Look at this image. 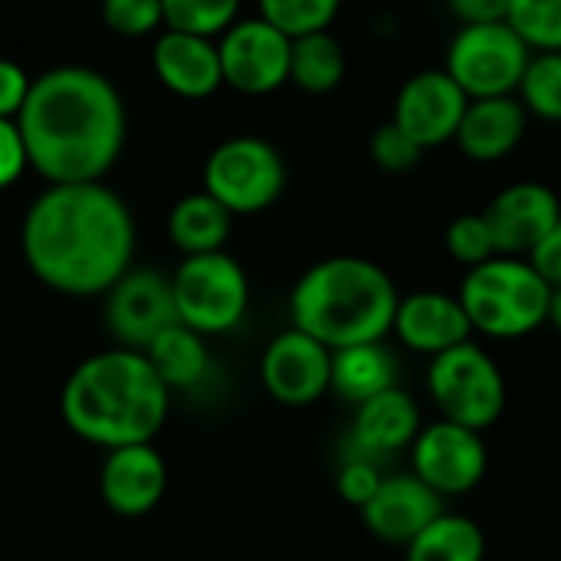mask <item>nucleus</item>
<instances>
[{
	"mask_svg": "<svg viewBox=\"0 0 561 561\" xmlns=\"http://www.w3.org/2000/svg\"><path fill=\"white\" fill-rule=\"evenodd\" d=\"M486 467L490 450L483 434L444 417L421 427L417 440L411 444V473L444 500L477 490L486 477Z\"/></svg>",
	"mask_w": 561,
	"mask_h": 561,
	"instance_id": "10",
	"label": "nucleus"
},
{
	"mask_svg": "<svg viewBox=\"0 0 561 561\" xmlns=\"http://www.w3.org/2000/svg\"><path fill=\"white\" fill-rule=\"evenodd\" d=\"M16 125L30 164L49 184H89L122 151L125 105L102 72L59 66L33 79Z\"/></svg>",
	"mask_w": 561,
	"mask_h": 561,
	"instance_id": "2",
	"label": "nucleus"
},
{
	"mask_svg": "<svg viewBox=\"0 0 561 561\" xmlns=\"http://www.w3.org/2000/svg\"><path fill=\"white\" fill-rule=\"evenodd\" d=\"M460 302L473 332L490 339H523L549 322L552 286L526 256H493L467 270Z\"/></svg>",
	"mask_w": 561,
	"mask_h": 561,
	"instance_id": "5",
	"label": "nucleus"
},
{
	"mask_svg": "<svg viewBox=\"0 0 561 561\" xmlns=\"http://www.w3.org/2000/svg\"><path fill=\"white\" fill-rule=\"evenodd\" d=\"M450 13L463 26L477 23H506L510 20V0H447Z\"/></svg>",
	"mask_w": 561,
	"mask_h": 561,
	"instance_id": "38",
	"label": "nucleus"
},
{
	"mask_svg": "<svg viewBox=\"0 0 561 561\" xmlns=\"http://www.w3.org/2000/svg\"><path fill=\"white\" fill-rule=\"evenodd\" d=\"M342 0H260V16L289 39L322 33L335 20Z\"/></svg>",
	"mask_w": 561,
	"mask_h": 561,
	"instance_id": "28",
	"label": "nucleus"
},
{
	"mask_svg": "<svg viewBox=\"0 0 561 561\" xmlns=\"http://www.w3.org/2000/svg\"><path fill=\"white\" fill-rule=\"evenodd\" d=\"M467 105L470 95L450 79L447 69H424L401 85L391 122L427 151L457 138Z\"/></svg>",
	"mask_w": 561,
	"mask_h": 561,
	"instance_id": "13",
	"label": "nucleus"
},
{
	"mask_svg": "<svg viewBox=\"0 0 561 561\" xmlns=\"http://www.w3.org/2000/svg\"><path fill=\"white\" fill-rule=\"evenodd\" d=\"M283 187L286 164L263 138H230L204 164V191L230 214H260L279 201Z\"/></svg>",
	"mask_w": 561,
	"mask_h": 561,
	"instance_id": "9",
	"label": "nucleus"
},
{
	"mask_svg": "<svg viewBox=\"0 0 561 561\" xmlns=\"http://www.w3.org/2000/svg\"><path fill=\"white\" fill-rule=\"evenodd\" d=\"M533 266H536V273L552 286V289H559L561 286V220L536 243V250L526 256Z\"/></svg>",
	"mask_w": 561,
	"mask_h": 561,
	"instance_id": "37",
	"label": "nucleus"
},
{
	"mask_svg": "<svg viewBox=\"0 0 561 561\" xmlns=\"http://www.w3.org/2000/svg\"><path fill=\"white\" fill-rule=\"evenodd\" d=\"M398 302V286L378 263L365 256H329L299 276L289 312L296 329L335 352L385 342L394 329Z\"/></svg>",
	"mask_w": 561,
	"mask_h": 561,
	"instance_id": "4",
	"label": "nucleus"
},
{
	"mask_svg": "<svg viewBox=\"0 0 561 561\" xmlns=\"http://www.w3.org/2000/svg\"><path fill=\"white\" fill-rule=\"evenodd\" d=\"M26 164H30V158H26L20 125L10 118H0V187H10L23 174Z\"/></svg>",
	"mask_w": 561,
	"mask_h": 561,
	"instance_id": "35",
	"label": "nucleus"
},
{
	"mask_svg": "<svg viewBox=\"0 0 561 561\" xmlns=\"http://www.w3.org/2000/svg\"><path fill=\"white\" fill-rule=\"evenodd\" d=\"M102 20L122 36H145L164 23L161 0H102Z\"/></svg>",
	"mask_w": 561,
	"mask_h": 561,
	"instance_id": "33",
	"label": "nucleus"
},
{
	"mask_svg": "<svg viewBox=\"0 0 561 561\" xmlns=\"http://www.w3.org/2000/svg\"><path fill=\"white\" fill-rule=\"evenodd\" d=\"M516 92L526 112L546 122H561V49L559 53H533Z\"/></svg>",
	"mask_w": 561,
	"mask_h": 561,
	"instance_id": "27",
	"label": "nucleus"
},
{
	"mask_svg": "<svg viewBox=\"0 0 561 561\" xmlns=\"http://www.w3.org/2000/svg\"><path fill=\"white\" fill-rule=\"evenodd\" d=\"M427 394L444 421L480 434L493 427L506 411V378L496 358L477 342H463L431 358Z\"/></svg>",
	"mask_w": 561,
	"mask_h": 561,
	"instance_id": "6",
	"label": "nucleus"
},
{
	"mask_svg": "<svg viewBox=\"0 0 561 561\" xmlns=\"http://www.w3.org/2000/svg\"><path fill=\"white\" fill-rule=\"evenodd\" d=\"M381 470H378V460H368V457H345V463L339 467V477H335V490H339V496L348 503V506H355V510H362V506H368V500L378 493V486H381Z\"/></svg>",
	"mask_w": 561,
	"mask_h": 561,
	"instance_id": "34",
	"label": "nucleus"
},
{
	"mask_svg": "<svg viewBox=\"0 0 561 561\" xmlns=\"http://www.w3.org/2000/svg\"><path fill=\"white\" fill-rule=\"evenodd\" d=\"M421 408L417 401L401 391L398 385L368 398L355 408L352 417V454L355 457H391L401 450H411V444L421 434Z\"/></svg>",
	"mask_w": 561,
	"mask_h": 561,
	"instance_id": "19",
	"label": "nucleus"
},
{
	"mask_svg": "<svg viewBox=\"0 0 561 561\" xmlns=\"http://www.w3.org/2000/svg\"><path fill=\"white\" fill-rule=\"evenodd\" d=\"M151 368L158 371V378L174 391V388H194L204 381L207 375V345L204 335L194 332L191 325L178 322L171 329H164L148 348H145Z\"/></svg>",
	"mask_w": 561,
	"mask_h": 561,
	"instance_id": "25",
	"label": "nucleus"
},
{
	"mask_svg": "<svg viewBox=\"0 0 561 561\" xmlns=\"http://www.w3.org/2000/svg\"><path fill=\"white\" fill-rule=\"evenodd\" d=\"M526 125L529 112L516 95L470 99L454 141L470 161H503L523 141Z\"/></svg>",
	"mask_w": 561,
	"mask_h": 561,
	"instance_id": "21",
	"label": "nucleus"
},
{
	"mask_svg": "<svg viewBox=\"0 0 561 561\" xmlns=\"http://www.w3.org/2000/svg\"><path fill=\"white\" fill-rule=\"evenodd\" d=\"M549 322L561 332V286L552 289V306H549Z\"/></svg>",
	"mask_w": 561,
	"mask_h": 561,
	"instance_id": "39",
	"label": "nucleus"
},
{
	"mask_svg": "<svg viewBox=\"0 0 561 561\" xmlns=\"http://www.w3.org/2000/svg\"><path fill=\"white\" fill-rule=\"evenodd\" d=\"M260 378L273 401L309 408L332 391V348L293 325L266 345Z\"/></svg>",
	"mask_w": 561,
	"mask_h": 561,
	"instance_id": "12",
	"label": "nucleus"
},
{
	"mask_svg": "<svg viewBox=\"0 0 561 561\" xmlns=\"http://www.w3.org/2000/svg\"><path fill=\"white\" fill-rule=\"evenodd\" d=\"M483 214L493 227L500 256H529L561 220V204L552 187L539 181H519L503 187Z\"/></svg>",
	"mask_w": 561,
	"mask_h": 561,
	"instance_id": "15",
	"label": "nucleus"
},
{
	"mask_svg": "<svg viewBox=\"0 0 561 561\" xmlns=\"http://www.w3.org/2000/svg\"><path fill=\"white\" fill-rule=\"evenodd\" d=\"M135 224L125 201L89 184H49L23 220V256L39 283L66 296L108 293L131 263Z\"/></svg>",
	"mask_w": 561,
	"mask_h": 561,
	"instance_id": "1",
	"label": "nucleus"
},
{
	"mask_svg": "<svg viewBox=\"0 0 561 561\" xmlns=\"http://www.w3.org/2000/svg\"><path fill=\"white\" fill-rule=\"evenodd\" d=\"M345 69H348L345 49L329 30L293 39L289 82H296L299 89L312 95H325L345 79Z\"/></svg>",
	"mask_w": 561,
	"mask_h": 561,
	"instance_id": "26",
	"label": "nucleus"
},
{
	"mask_svg": "<svg viewBox=\"0 0 561 561\" xmlns=\"http://www.w3.org/2000/svg\"><path fill=\"white\" fill-rule=\"evenodd\" d=\"M178 322L174 286L154 270H128L108 289V325L125 348L145 352L164 329Z\"/></svg>",
	"mask_w": 561,
	"mask_h": 561,
	"instance_id": "14",
	"label": "nucleus"
},
{
	"mask_svg": "<svg viewBox=\"0 0 561 561\" xmlns=\"http://www.w3.org/2000/svg\"><path fill=\"white\" fill-rule=\"evenodd\" d=\"M533 53L561 49V0H510L506 20Z\"/></svg>",
	"mask_w": 561,
	"mask_h": 561,
	"instance_id": "30",
	"label": "nucleus"
},
{
	"mask_svg": "<svg viewBox=\"0 0 561 561\" xmlns=\"http://www.w3.org/2000/svg\"><path fill=\"white\" fill-rule=\"evenodd\" d=\"M220 69L224 82L247 95H266L289 82V56L293 39L279 33L263 16L237 20L220 33Z\"/></svg>",
	"mask_w": 561,
	"mask_h": 561,
	"instance_id": "11",
	"label": "nucleus"
},
{
	"mask_svg": "<svg viewBox=\"0 0 561 561\" xmlns=\"http://www.w3.org/2000/svg\"><path fill=\"white\" fill-rule=\"evenodd\" d=\"M533 49L510 23H477L460 26L447 49V72L470 99L513 95Z\"/></svg>",
	"mask_w": 561,
	"mask_h": 561,
	"instance_id": "8",
	"label": "nucleus"
},
{
	"mask_svg": "<svg viewBox=\"0 0 561 561\" xmlns=\"http://www.w3.org/2000/svg\"><path fill=\"white\" fill-rule=\"evenodd\" d=\"M171 388L158 378L145 352L122 348L85 358L62 388V421L69 431L105 450L151 444L168 417Z\"/></svg>",
	"mask_w": 561,
	"mask_h": 561,
	"instance_id": "3",
	"label": "nucleus"
},
{
	"mask_svg": "<svg viewBox=\"0 0 561 561\" xmlns=\"http://www.w3.org/2000/svg\"><path fill=\"white\" fill-rule=\"evenodd\" d=\"M164 26L197 36H217L237 23L240 0H161Z\"/></svg>",
	"mask_w": 561,
	"mask_h": 561,
	"instance_id": "29",
	"label": "nucleus"
},
{
	"mask_svg": "<svg viewBox=\"0 0 561 561\" xmlns=\"http://www.w3.org/2000/svg\"><path fill=\"white\" fill-rule=\"evenodd\" d=\"M398 385V362L385 342H365L332 352V394L345 404H365L368 398Z\"/></svg>",
	"mask_w": 561,
	"mask_h": 561,
	"instance_id": "22",
	"label": "nucleus"
},
{
	"mask_svg": "<svg viewBox=\"0 0 561 561\" xmlns=\"http://www.w3.org/2000/svg\"><path fill=\"white\" fill-rule=\"evenodd\" d=\"M30 76L23 72V66H16L13 59H0V118L20 115L26 95H30Z\"/></svg>",
	"mask_w": 561,
	"mask_h": 561,
	"instance_id": "36",
	"label": "nucleus"
},
{
	"mask_svg": "<svg viewBox=\"0 0 561 561\" xmlns=\"http://www.w3.org/2000/svg\"><path fill=\"white\" fill-rule=\"evenodd\" d=\"M404 348L417 355H440L463 342H470L473 325L467 319V309L460 296L440 293V289H421L411 296H401L394 329H391Z\"/></svg>",
	"mask_w": 561,
	"mask_h": 561,
	"instance_id": "17",
	"label": "nucleus"
},
{
	"mask_svg": "<svg viewBox=\"0 0 561 561\" xmlns=\"http://www.w3.org/2000/svg\"><path fill=\"white\" fill-rule=\"evenodd\" d=\"M168 486V467L151 444L108 450L102 467V500L118 516H148Z\"/></svg>",
	"mask_w": 561,
	"mask_h": 561,
	"instance_id": "18",
	"label": "nucleus"
},
{
	"mask_svg": "<svg viewBox=\"0 0 561 561\" xmlns=\"http://www.w3.org/2000/svg\"><path fill=\"white\" fill-rule=\"evenodd\" d=\"M178 319L201 335H224L237 329L250 306V283L243 266L217 253L187 256L171 276Z\"/></svg>",
	"mask_w": 561,
	"mask_h": 561,
	"instance_id": "7",
	"label": "nucleus"
},
{
	"mask_svg": "<svg viewBox=\"0 0 561 561\" xmlns=\"http://www.w3.org/2000/svg\"><path fill=\"white\" fill-rule=\"evenodd\" d=\"M368 154L371 161L381 168V171H391V174H404L411 168H417V161L424 158V148L404 135L391 118L385 125H378L368 138Z\"/></svg>",
	"mask_w": 561,
	"mask_h": 561,
	"instance_id": "32",
	"label": "nucleus"
},
{
	"mask_svg": "<svg viewBox=\"0 0 561 561\" xmlns=\"http://www.w3.org/2000/svg\"><path fill=\"white\" fill-rule=\"evenodd\" d=\"M151 62L158 79L184 99H204L224 85L220 49L210 43V36L164 30L154 43Z\"/></svg>",
	"mask_w": 561,
	"mask_h": 561,
	"instance_id": "20",
	"label": "nucleus"
},
{
	"mask_svg": "<svg viewBox=\"0 0 561 561\" xmlns=\"http://www.w3.org/2000/svg\"><path fill=\"white\" fill-rule=\"evenodd\" d=\"M358 513L375 539L404 549L417 533H424L444 513V496H437L414 473H398V477H385L378 493Z\"/></svg>",
	"mask_w": 561,
	"mask_h": 561,
	"instance_id": "16",
	"label": "nucleus"
},
{
	"mask_svg": "<svg viewBox=\"0 0 561 561\" xmlns=\"http://www.w3.org/2000/svg\"><path fill=\"white\" fill-rule=\"evenodd\" d=\"M486 533L477 519L440 513L424 533L404 546V561H483Z\"/></svg>",
	"mask_w": 561,
	"mask_h": 561,
	"instance_id": "24",
	"label": "nucleus"
},
{
	"mask_svg": "<svg viewBox=\"0 0 561 561\" xmlns=\"http://www.w3.org/2000/svg\"><path fill=\"white\" fill-rule=\"evenodd\" d=\"M230 220H233V214L220 201H214L207 191L187 194L184 201H178L171 207L168 237L187 256L217 253V250H224V243L230 237Z\"/></svg>",
	"mask_w": 561,
	"mask_h": 561,
	"instance_id": "23",
	"label": "nucleus"
},
{
	"mask_svg": "<svg viewBox=\"0 0 561 561\" xmlns=\"http://www.w3.org/2000/svg\"><path fill=\"white\" fill-rule=\"evenodd\" d=\"M444 247L467 270L500 256L496 237H493V227H490L486 214H460L457 220H450V227L444 233Z\"/></svg>",
	"mask_w": 561,
	"mask_h": 561,
	"instance_id": "31",
	"label": "nucleus"
}]
</instances>
